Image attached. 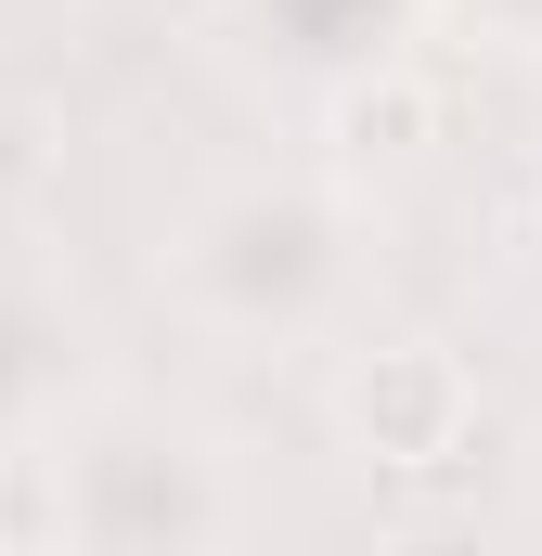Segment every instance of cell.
Segmentation results:
<instances>
[{
	"label": "cell",
	"instance_id": "1",
	"mask_svg": "<svg viewBox=\"0 0 542 556\" xmlns=\"http://www.w3.org/2000/svg\"><path fill=\"white\" fill-rule=\"evenodd\" d=\"M362 285V207L310 168H233L168 220V298L181 324L233 350H297Z\"/></svg>",
	"mask_w": 542,
	"mask_h": 556
},
{
	"label": "cell",
	"instance_id": "2",
	"mask_svg": "<svg viewBox=\"0 0 542 556\" xmlns=\"http://www.w3.org/2000/svg\"><path fill=\"white\" fill-rule=\"evenodd\" d=\"M233 453L168 402L91 389L39 440V556H233Z\"/></svg>",
	"mask_w": 542,
	"mask_h": 556
},
{
	"label": "cell",
	"instance_id": "3",
	"mask_svg": "<svg viewBox=\"0 0 542 556\" xmlns=\"http://www.w3.org/2000/svg\"><path fill=\"white\" fill-rule=\"evenodd\" d=\"M478 427V376L439 337H362L336 363V440L362 466H452Z\"/></svg>",
	"mask_w": 542,
	"mask_h": 556
},
{
	"label": "cell",
	"instance_id": "4",
	"mask_svg": "<svg viewBox=\"0 0 542 556\" xmlns=\"http://www.w3.org/2000/svg\"><path fill=\"white\" fill-rule=\"evenodd\" d=\"M91 402V324L78 298L0 247V453H39L52 427Z\"/></svg>",
	"mask_w": 542,
	"mask_h": 556
},
{
	"label": "cell",
	"instance_id": "5",
	"mask_svg": "<svg viewBox=\"0 0 542 556\" xmlns=\"http://www.w3.org/2000/svg\"><path fill=\"white\" fill-rule=\"evenodd\" d=\"M478 39H504V52H542V0H452Z\"/></svg>",
	"mask_w": 542,
	"mask_h": 556
},
{
	"label": "cell",
	"instance_id": "6",
	"mask_svg": "<svg viewBox=\"0 0 542 556\" xmlns=\"http://www.w3.org/2000/svg\"><path fill=\"white\" fill-rule=\"evenodd\" d=\"M517 492H530V518H542V415H530V440H517Z\"/></svg>",
	"mask_w": 542,
	"mask_h": 556
},
{
	"label": "cell",
	"instance_id": "7",
	"mask_svg": "<svg viewBox=\"0 0 542 556\" xmlns=\"http://www.w3.org/2000/svg\"><path fill=\"white\" fill-rule=\"evenodd\" d=\"M0 556H13V492H0Z\"/></svg>",
	"mask_w": 542,
	"mask_h": 556
}]
</instances>
